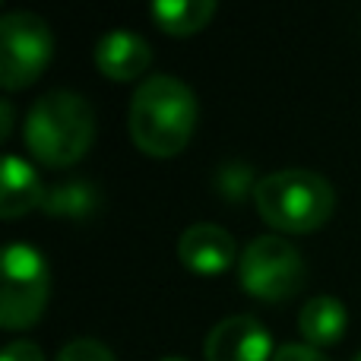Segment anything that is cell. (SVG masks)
I'll return each mask as SVG.
<instances>
[{
	"mask_svg": "<svg viewBox=\"0 0 361 361\" xmlns=\"http://www.w3.org/2000/svg\"><path fill=\"white\" fill-rule=\"evenodd\" d=\"M254 203L269 228H279L286 235H311L330 222L336 193L330 180L317 171L286 169L257 180Z\"/></svg>",
	"mask_w": 361,
	"mask_h": 361,
	"instance_id": "3",
	"label": "cell"
},
{
	"mask_svg": "<svg viewBox=\"0 0 361 361\" xmlns=\"http://www.w3.org/2000/svg\"><path fill=\"white\" fill-rule=\"evenodd\" d=\"M352 361H361V352H358V355H355V358H352Z\"/></svg>",
	"mask_w": 361,
	"mask_h": 361,
	"instance_id": "18",
	"label": "cell"
},
{
	"mask_svg": "<svg viewBox=\"0 0 361 361\" xmlns=\"http://www.w3.org/2000/svg\"><path fill=\"white\" fill-rule=\"evenodd\" d=\"M200 105L197 95L178 76L159 73L140 82L130 99V137L140 152L152 159H171L184 152L197 130Z\"/></svg>",
	"mask_w": 361,
	"mask_h": 361,
	"instance_id": "1",
	"label": "cell"
},
{
	"mask_svg": "<svg viewBox=\"0 0 361 361\" xmlns=\"http://www.w3.org/2000/svg\"><path fill=\"white\" fill-rule=\"evenodd\" d=\"M149 16L165 35H197L209 25L216 16V4L212 0H159L149 6Z\"/></svg>",
	"mask_w": 361,
	"mask_h": 361,
	"instance_id": "12",
	"label": "cell"
},
{
	"mask_svg": "<svg viewBox=\"0 0 361 361\" xmlns=\"http://www.w3.org/2000/svg\"><path fill=\"white\" fill-rule=\"evenodd\" d=\"M178 257L190 273L219 276L235 263V238L216 222H197L178 238Z\"/></svg>",
	"mask_w": 361,
	"mask_h": 361,
	"instance_id": "8",
	"label": "cell"
},
{
	"mask_svg": "<svg viewBox=\"0 0 361 361\" xmlns=\"http://www.w3.org/2000/svg\"><path fill=\"white\" fill-rule=\"evenodd\" d=\"M159 361H187V358H178V355H169V358H159Z\"/></svg>",
	"mask_w": 361,
	"mask_h": 361,
	"instance_id": "17",
	"label": "cell"
},
{
	"mask_svg": "<svg viewBox=\"0 0 361 361\" xmlns=\"http://www.w3.org/2000/svg\"><path fill=\"white\" fill-rule=\"evenodd\" d=\"M48 193L38 178V171L32 169L25 159L6 156L4 171H0V216L4 219H19L25 212L44 206Z\"/></svg>",
	"mask_w": 361,
	"mask_h": 361,
	"instance_id": "10",
	"label": "cell"
},
{
	"mask_svg": "<svg viewBox=\"0 0 361 361\" xmlns=\"http://www.w3.org/2000/svg\"><path fill=\"white\" fill-rule=\"evenodd\" d=\"M273 352L267 326L247 314L219 320L203 345L206 361H273Z\"/></svg>",
	"mask_w": 361,
	"mask_h": 361,
	"instance_id": "7",
	"label": "cell"
},
{
	"mask_svg": "<svg viewBox=\"0 0 361 361\" xmlns=\"http://www.w3.org/2000/svg\"><path fill=\"white\" fill-rule=\"evenodd\" d=\"M23 140L42 165L70 169L95 140V114L89 102L67 89L44 92L25 114Z\"/></svg>",
	"mask_w": 361,
	"mask_h": 361,
	"instance_id": "2",
	"label": "cell"
},
{
	"mask_svg": "<svg viewBox=\"0 0 361 361\" xmlns=\"http://www.w3.org/2000/svg\"><path fill=\"white\" fill-rule=\"evenodd\" d=\"M54 54L51 25L35 13H6L0 19V86L6 92L25 89L44 73Z\"/></svg>",
	"mask_w": 361,
	"mask_h": 361,
	"instance_id": "6",
	"label": "cell"
},
{
	"mask_svg": "<svg viewBox=\"0 0 361 361\" xmlns=\"http://www.w3.org/2000/svg\"><path fill=\"white\" fill-rule=\"evenodd\" d=\"M273 361H330L320 349H311L305 343H286L273 352Z\"/></svg>",
	"mask_w": 361,
	"mask_h": 361,
	"instance_id": "14",
	"label": "cell"
},
{
	"mask_svg": "<svg viewBox=\"0 0 361 361\" xmlns=\"http://www.w3.org/2000/svg\"><path fill=\"white\" fill-rule=\"evenodd\" d=\"M345 326H349V311L343 301L330 298V295L311 298L298 314V330L305 336V345H311V349L336 345L345 336Z\"/></svg>",
	"mask_w": 361,
	"mask_h": 361,
	"instance_id": "11",
	"label": "cell"
},
{
	"mask_svg": "<svg viewBox=\"0 0 361 361\" xmlns=\"http://www.w3.org/2000/svg\"><path fill=\"white\" fill-rule=\"evenodd\" d=\"M0 118H4V124H0V137H10V130H13V105L10 102H0Z\"/></svg>",
	"mask_w": 361,
	"mask_h": 361,
	"instance_id": "16",
	"label": "cell"
},
{
	"mask_svg": "<svg viewBox=\"0 0 361 361\" xmlns=\"http://www.w3.org/2000/svg\"><path fill=\"white\" fill-rule=\"evenodd\" d=\"M305 260L298 247L279 235H263L244 247L238 260V279L250 298H260L267 305H279L301 292L305 286Z\"/></svg>",
	"mask_w": 361,
	"mask_h": 361,
	"instance_id": "5",
	"label": "cell"
},
{
	"mask_svg": "<svg viewBox=\"0 0 361 361\" xmlns=\"http://www.w3.org/2000/svg\"><path fill=\"white\" fill-rule=\"evenodd\" d=\"M0 279V324L4 330H25L44 314L51 298V267L32 244H10L4 250Z\"/></svg>",
	"mask_w": 361,
	"mask_h": 361,
	"instance_id": "4",
	"label": "cell"
},
{
	"mask_svg": "<svg viewBox=\"0 0 361 361\" xmlns=\"http://www.w3.org/2000/svg\"><path fill=\"white\" fill-rule=\"evenodd\" d=\"M54 361H114V355L99 339H73V343H67L57 352Z\"/></svg>",
	"mask_w": 361,
	"mask_h": 361,
	"instance_id": "13",
	"label": "cell"
},
{
	"mask_svg": "<svg viewBox=\"0 0 361 361\" xmlns=\"http://www.w3.org/2000/svg\"><path fill=\"white\" fill-rule=\"evenodd\" d=\"M149 63H152L149 42L133 35V32H108L95 44V67L102 70V76H108L114 82L137 80V76H143L149 70Z\"/></svg>",
	"mask_w": 361,
	"mask_h": 361,
	"instance_id": "9",
	"label": "cell"
},
{
	"mask_svg": "<svg viewBox=\"0 0 361 361\" xmlns=\"http://www.w3.org/2000/svg\"><path fill=\"white\" fill-rule=\"evenodd\" d=\"M0 361H44L42 349H38L35 343H29V339H19V343H10L4 349V355Z\"/></svg>",
	"mask_w": 361,
	"mask_h": 361,
	"instance_id": "15",
	"label": "cell"
}]
</instances>
